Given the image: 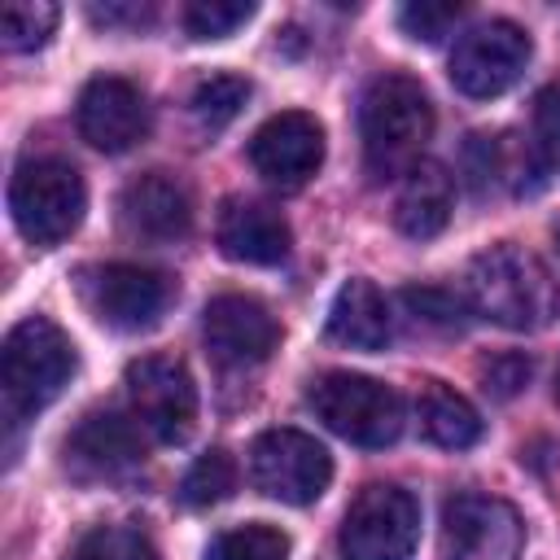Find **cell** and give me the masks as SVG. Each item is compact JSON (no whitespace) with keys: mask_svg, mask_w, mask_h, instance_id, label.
Wrapping results in <instances>:
<instances>
[{"mask_svg":"<svg viewBox=\"0 0 560 560\" xmlns=\"http://www.w3.org/2000/svg\"><path fill=\"white\" fill-rule=\"evenodd\" d=\"M525 525L499 494H455L442 508V560H521Z\"/></svg>","mask_w":560,"mask_h":560,"instance_id":"obj_11","label":"cell"},{"mask_svg":"<svg viewBox=\"0 0 560 560\" xmlns=\"http://www.w3.org/2000/svg\"><path fill=\"white\" fill-rule=\"evenodd\" d=\"M420 542V503L394 481L363 486L341 516V560H411Z\"/></svg>","mask_w":560,"mask_h":560,"instance_id":"obj_6","label":"cell"},{"mask_svg":"<svg viewBox=\"0 0 560 560\" xmlns=\"http://www.w3.org/2000/svg\"><path fill=\"white\" fill-rule=\"evenodd\" d=\"M206 560H289V534L267 525V521H249L236 529H223Z\"/></svg>","mask_w":560,"mask_h":560,"instance_id":"obj_23","label":"cell"},{"mask_svg":"<svg viewBox=\"0 0 560 560\" xmlns=\"http://www.w3.org/2000/svg\"><path fill=\"white\" fill-rule=\"evenodd\" d=\"M556 402H560V372H556Z\"/></svg>","mask_w":560,"mask_h":560,"instance_id":"obj_31","label":"cell"},{"mask_svg":"<svg viewBox=\"0 0 560 560\" xmlns=\"http://www.w3.org/2000/svg\"><path fill=\"white\" fill-rule=\"evenodd\" d=\"M92 22L101 26H140L149 22V4H105V9H92Z\"/></svg>","mask_w":560,"mask_h":560,"instance_id":"obj_30","label":"cell"},{"mask_svg":"<svg viewBox=\"0 0 560 560\" xmlns=\"http://www.w3.org/2000/svg\"><path fill=\"white\" fill-rule=\"evenodd\" d=\"M245 101H249V79H245V74H232V70H219V74H206V79L192 88L188 109H192V118H197L201 127L219 131V127H228V122L245 109Z\"/></svg>","mask_w":560,"mask_h":560,"instance_id":"obj_21","label":"cell"},{"mask_svg":"<svg viewBox=\"0 0 560 560\" xmlns=\"http://www.w3.org/2000/svg\"><path fill=\"white\" fill-rule=\"evenodd\" d=\"M83 210H88V188L70 162L61 158L18 162L9 179V214L31 245L39 249L61 245L83 223Z\"/></svg>","mask_w":560,"mask_h":560,"instance_id":"obj_4","label":"cell"},{"mask_svg":"<svg viewBox=\"0 0 560 560\" xmlns=\"http://www.w3.org/2000/svg\"><path fill=\"white\" fill-rule=\"evenodd\" d=\"M214 241L223 249V258L245 262V267H276L289 258V223L262 206V201H245V197H228L219 219H214Z\"/></svg>","mask_w":560,"mask_h":560,"instance_id":"obj_17","label":"cell"},{"mask_svg":"<svg viewBox=\"0 0 560 560\" xmlns=\"http://www.w3.org/2000/svg\"><path fill=\"white\" fill-rule=\"evenodd\" d=\"M416 420H420V433L433 446H442V451H468L486 433L477 407L459 389H451L446 381H424L420 385V394H416Z\"/></svg>","mask_w":560,"mask_h":560,"instance_id":"obj_20","label":"cell"},{"mask_svg":"<svg viewBox=\"0 0 560 560\" xmlns=\"http://www.w3.org/2000/svg\"><path fill=\"white\" fill-rule=\"evenodd\" d=\"M118 219L136 241H153V245H171L179 236H188L192 228V197L188 184L166 175V171H149L140 179H131L118 197Z\"/></svg>","mask_w":560,"mask_h":560,"instance_id":"obj_16","label":"cell"},{"mask_svg":"<svg viewBox=\"0 0 560 560\" xmlns=\"http://www.w3.org/2000/svg\"><path fill=\"white\" fill-rule=\"evenodd\" d=\"M459 298L472 315H481L508 332H538L560 311V289H556L547 262L512 241L490 245L468 262Z\"/></svg>","mask_w":560,"mask_h":560,"instance_id":"obj_1","label":"cell"},{"mask_svg":"<svg viewBox=\"0 0 560 560\" xmlns=\"http://www.w3.org/2000/svg\"><path fill=\"white\" fill-rule=\"evenodd\" d=\"M402 298H407V306L416 311V319H429V324H442V328H455V324H459L455 315L468 311L464 298H455V293H446V289H407Z\"/></svg>","mask_w":560,"mask_h":560,"instance_id":"obj_29","label":"cell"},{"mask_svg":"<svg viewBox=\"0 0 560 560\" xmlns=\"http://www.w3.org/2000/svg\"><path fill=\"white\" fill-rule=\"evenodd\" d=\"M249 18H254L249 0H192L184 9V31L192 39H228Z\"/></svg>","mask_w":560,"mask_h":560,"instance_id":"obj_26","label":"cell"},{"mask_svg":"<svg viewBox=\"0 0 560 560\" xmlns=\"http://www.w3.org/2000/svg\"><path fill=\"white\" fill-rule=\"evenodd\" d=\"M328 337L337 346H350V350H385L389 337H394V315H389V302L385 293L368 280V276H354L346 280L337 293H332V306H328Z\"/></svg>","mask_w":560,"mask_h":560,"instance_id":"obj_19","label":"cell"},{"mask_svg":"<svg viewBox=\"0 0 560 560\" xmlns=\"http://www.w3.org/2000/svg\"><path fill=\"white\" fill-rule=\"evenodd\" d=\"M127 407L131 420L153 438V442H184L197 424V385L192 372L171 359V354H140L127 363Z\"/></svg>","mask_w":560,"mask_h":560,"instance_id":"obj_8","label":"cell"},{"mask_svg":"<svg viewBox=\"0 0 560 560\" xmlns=\"http://www.w3.org/2000/svg\"><path fill=\"white\" fill-rule=\"evenodd\" d=\"M201 337H206V350L219 363L254 368V363L271 359V350L280 346V324H276V315L258 298H249V293H219L201 311Z\"/></svg>","mask_w":560,"mask_h":560,"instance_id":"obj_12","label":"cell"},{"mask_svg":"<svg viewBox=\"0 0 560 560\" xmlns=\"http://www.w3.org/2000/svg\"><path fill=\"white\" fill-rule=\"evenodd\" d=\"M529 376H534V359L521 354V350H503V354H494L490 363H481V389L494 394V398L521 394V389L529 385Z\"/></svg>","mask_w":560,"mask_h":560,"instance_id":"obj_28","label":"cell"},{"mask_svg":"<svg viewBox=\"0 0 560 560\" xmlns=\"http://www.w3.org/2000/svg\"><path fill=\"white\" fill-rule=\"evenodd\" d=\"M79 298L96 324L114 332H149L166 315L175 280L140 262H92L79 271Z\"/></svg>","mask_w":560,"mask_h":560,"instance_id":"obj_7","label":"cell"},{"mask_svg":"<svg viewBox=\"0 0 560 560\" xmlns=\"http://www.w3.org/2000/svg\"><path fill=\"white\" fill-rule=\"evenodd\" d=\"M455 22H459V4H446V0H416V4L398 9L402 35H411L420 44H438Z\"/></svg>","mask_w":560,"mask_h":560,"instance_id":"obj_27","label":"cell"},{"mask_svg":"<svg viewBox=\"0 0 560 560\" xmlns=\"http://www.w3.org/2000/svg\"><path fill=\"white\" fill-rule=\"evenodd\" d=\"M249 481L289 508L315 503L332 481V455L302 429H267L249 446Z\"/></svg>","mask_w":560,"mask_h":560,"instance_id":"obj_9","label":"cell"},{"mask_svg":"<svg viewBox=\"0 0 560 560\" xmlns=\"http://www.w3.org/2000/svg\"><path fill=\"white\" fill-rule=\"evenodd\" d=\"M363 162L372 179H398L424 162L433 136V101L407 74H381L359 105Z\"/></svg>","mask_w":560,"mask_h":560,"instance_id":"obj_2","label":"cell"},{"mask_svg":"<svg viewBox=\"0 0 560 560\" xmlns=\"http://www.w3.org/2000/svg\"><path fill=\"white\" fill-rule=\"evenodd\" d=\"M249 162L276 188L306 184L324 162V127H319V118L306 114V109L271 114L249 136Z\"/></svg>","mask_w":560,"mask_h":560,"instance_id":"obj_13","label":"cell"},{"mask_svg":"<svg viewBox=\"0 0 560 560\" xmlns=\"http://www.w3.org/2000/svg\"><path fill=\"white\" fill-rule=\"evenodd\" d=\"M61 9L44 4V0H9L0 9V35L9 52H35L48 44V35L57 31Z\"/></svg>","mask_w":560,"mask_h":560,"instance_id":"obj_22","label":"cell"},{"mask_svg":"<svg viewBox=\"0 0 560 560\" xmlns=\"http://www.w3.org/2000/svg\"><path fill=\"white\" fill-rule=\"evenodd\" d=\"M556 245H560V236H556Z\"/></svg>","mask_w":560,"mask_h":560,"instance_id":"obj_32","label":"cell"},{"mask_svg":"<svg viewBox=\"0 0 560 560\" xmlns=\"http://www.w3.org/2000/svg\"><path fill=\"white\" fill-rule=\"evenodd\" d=\"M140 424L118 411H92L83 416L66 438V468L74 481H118L140 468L144 442Z\"/></svg>","mask_w":560,"mask_h":560,"instance_id":"obj_14","label":"cell"},{"mask_svg":"<svg viewBox=\"0 0 560 560\" xmlns=\"http://www.w3.org/2000/svg\"><path fill=\"white\" fill-rule=\"evenodd\" d=\"M74 341L48 319V315H26L4 332L0 350V385H4V411L35 416L44 411L74 376Z\"/></svg>","mask_w":560,"mask_h":560,"instance_id":"obj_3","label":"cell"},{"mask_svg":"<svg viewBox=\"0 0 560 560\" xmlns=\"http://www.w3.org/2000/svg\"><path fill=\"white\" fill-rule=\"evenodd\" d=\"M236 490V459L228 451H206L192 459V468L184 472V486H179V499L188 508H214L223 503L228 494Z\"/></svg>","mask_w":560,"mask_h":560,"instance_id":"obj_24","label":"cell"},{"mask_svg":"<svg viewBox=\"0 0 560 560\" xmlns=\"http://www.w3.org/2000/svg\"><path fill=\"white\" fill-rule=\"evenodd\" d=\"M74 122H79V136L92 149H101V153H127L149 131V105H144V96H140L136 83H127L118 74H101V79H92L79 92Z\"/></svg>","mask_w":560,"mask_h":560,"instance_id":"obj_15","label":"cell"},{"mask_svg":"<svg viewBox=\"0 0 560 560\" xmlns=\"http://www.w3.org/2000/svg\"><path fill=\"white\" fill-rule=\"evenodd\" d=\"M455 214V179L442 162H420L402 175V188L394 197V223L411 241L438 236Z\"/></svg>","mask_w":560,"mask_h":560,"instance_id":"obj_18","label":"cell"},{"mask_svg":"<svg viewBox=\"0 0 560 560\" xmlns=\"http://www.w3.org/2000/svg\"><path fill=\"white\" fill-rule=\"evenodd\" d=\"M311 411L354 446H389L402 433V398L363 372H324L306 389Z\"/></svg>","mask_w":560,"mask_h":560,"instance_id":"obj_5","label":"cell"},{"mask_svg":"<svg viewBox=\"0 0 560 560\" xmlns=\"http://www.w3.org/2000/svg\"><path fill=\"white\" fill-rule=\"evenodd\" d=\"M66 560H158V551L136 525H92Z\"/></svg>","mask_w":560,"mask_h":560,"instance_id":"obj_25","label":"cell"},{"mask_svg":"<svg viewBox=\"0 0 560 560\" xmlns=\"http://www.w3.org/2000/svg\"><path fill=\"white\" fill-rule=\"evenodd\" d=\"M534 57V39L508 22V18H490V22H477L468 26L455 48H451V83L472 96V101H490V96H503L529 66Z\"/></svg>","mask_w":560,"mask_h":560,"instance_id":"obj_10","label":"cell"}]
</instances>
